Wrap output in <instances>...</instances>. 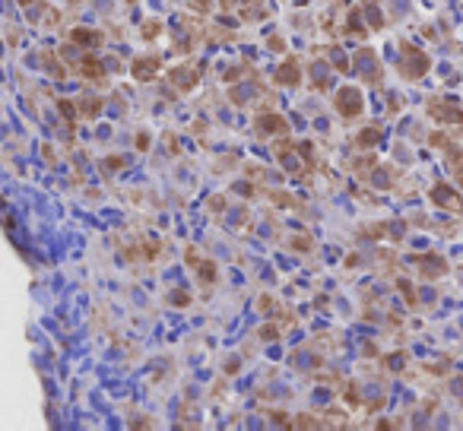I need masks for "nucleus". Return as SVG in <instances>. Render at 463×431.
Listing matches in <instances>:
<instances>
[{"instance_id":"f257e3e1","label":"nucleus","mask_w":463,"mask_h":431,"mask_svg":"<svg viewBox=\"0 0 463 431\" xmlns=\"http://www.w3.org/2000/svg\"><path fill=\"white\" fill-rule=\"evenodd\" d=\"M337 111H340V115H346V118H353V115H359V111H362V96L356 92V86L340 89V96H337Z\"/></svg>"},{"instance_id":"f03ea898","label":"nucleus","mask_w":463,"mask_h":431,"mask_svg":"<svg viewBox=\"0 0 463 431\" xmlns=\"http://www.w3.org/2000/svg\"><path fill=\"white\" fill-rule=\"evenodd\" d=\"M406 54H410V64L403 61V73H406L410 80L422 77V73L429 70V61H425V54H419V51H413V48H406Z\"/></svg>"},{"instance_id":"7ed1b4c3","label":"nucleus","mask_w":463,"mask_h":431,"mask_svg":"<svg viewBox=\"0 0 463 431\" xmlns=\"http://www.w3.org/2000/svg\"><path fill=\"white\" fill-rule=\"evenodd\" d=\"M432 200H435V203H444V206H451V210H457V213H460V197H457V194H451L444 184H438L435 191H432Z\"/></svg>"},{"instance_id":"20e7f679","label":"nucleus","mask_w":463,"mask_h":431,"mask_svg":"<svg viewBox=\"0 0 463 431\" xmlns=\"http://www.w3.org/2000/svg\"><path fill=\"white\" fill-rule=\"evenodd\" d=\"M276 83H289V86H295V83H299V64H295V61H286L283 70H276Z\"/></svg>"},{"instance_id":"39448f33","label":"nucleus","mask_w":463,"mask_h":431,"mask_svg":"<svg viewBox=\"0 0 463 431\" xmlns=\"http://www.w3.org/2000/svg\"><path fill=\"white\" fill-rule=\"evenodd\" d=\"M432 115L435 118H441V121H463V115H460V108H454V105H432Z\"/></svg>"},{"instance_id":"423d86ee","label":"nucleus","mask_w":463,"mask_h":431,"mask_svg":"<svg viewBox=\"0 0 463 431\" xmlns=\"http://www.w3.org/2000/svg\"><path fill=\"white\" fill-rule=\"evenodd\" d=\"M73 42H80V45H99L102 39H99L96 32H89V29H77V32H73Z\"/></svg>"},{"instance_id":"0eeeda50","label":"nucleus","mask_w":463,"mask_h":431,"mask_svg":"<svg viewBox=\"0 0 463 431\" xmlns=\"http://www.w3.org/2000/svg\"><path fill=\"white\" fill-rule=\"evenodd\" d=\"M257 127H261V130H286V121L280 115H270L264 121H257Z\"/></svg>"},{"instance_id":"6e6552de","label":"nucleus","mask_w":463,"mask_h":431,"mask_svg":"<svg viewBox=\"0 0 463 431\" xmlns=\"http://www.w3.org/2000/svg\"><path fill=\"white\" fill-rule=\"evenodd\" d=\"M146 58H137V64H134V77L137 80H146V77H150V73H156V64L150 67V64H143Z\"/></svg>"},{"instance_id":"1a4fd4ad","label":"nucleus","mask_w":463,"mask_h":431,"mask_svg":"<svg viewBox=\"0 0 463 431\" xmlns=\"http://www.w3.org/2000/svg\"><path fill=\"white\" fill-rule=\"evenodd\" d=\"M375 140H378V130H362V137H359L362 146H372Z\"/></svg>"},{"instance_id":"9d476101","label":"nucleus","mask_w":463,"mask_h":431,"mask_svg":"<svg viewBox=\"0 0 463 431\" xmlns=\"http://www.w3.org/2000/svg\"><path fill=\"white\" fill-rule=\"evenodd\" d=\"M23 4H26V0H23Z\"/></svg>"}]
</instances>
